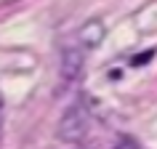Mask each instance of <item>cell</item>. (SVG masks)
I'll use <instances>...</instances> for the list:
<instances>
[{
	"label": "cell",
	"instance_id": "cell-1",
	"mask_svg": "<svg viewBox=\"0 0 157 149\" xmlns=\"http://www.w3.org/2000/svg\"><path fill=\"white\" fill-rule=\"evenodd\" d=\"M85 133H88V109L83 101H75L59 120V139L72 144V141H80Z\"/></svg>",
	"mask_w": 157,
	"mask_h": 149
},
{
	"label": "cell",
	"instance_id": "cell-4",
	"mask_svg": "<svg viewBox=\"0 0 157 149\" xmlns=\"http://www.w3.org/2000/svg\"><path fill=\"white\" fill-rule=\"evenodd\" d=\"M112 149H139V144L131 139V136H120V139L115 141V147Z\"/></svg>",
	"mask_w": 157,
	"mask_h": 149
},
{
	"label": "cell",
	"instance_id": "cell-3",
	"mask_svg": "<svg viewBox=\"0 0 157 149\" xmlns=\"http://www.w3.org/2000/svg\"><path fill=\"white\" fill-rule=\"evenodd\" d=\"M83 69V51L80 48H64L61 53V80H75Z\"/></svg>",
	"mask_w": 157,
	"mask_h": 149
},
{
	"label": "cell",
	"instance_id": "cell-5",
	"mask_svg": "<svg viewBox=\"0 0 157 149\" xmlns=\"http://www.w3.org/2000/svg\"><path fill=\"white\" fill-rule=\"evenodd\" d=\"M0 133H3V120H0Z\"/></svg>",
	"mask_w": 157,
	"mask_h": 149
},
{
	"label": "cell",
	"instance_id": "cell-2",
	"mask_svg": "<svg viewBox=\"0 0 157 149\" xmlns=\"http://www.w3.org/2000/svg\"><path fill=\"white\" fill-rule=\"evenodd\" d=\"M104 35H107V27H104V21H99V19H91V21H85V24L80 27L77 40L83 43L85 48H96V45H101Z\"/></svg>",
	"mask_w": 157,
	"mask_h": 149
}]
</instances>
